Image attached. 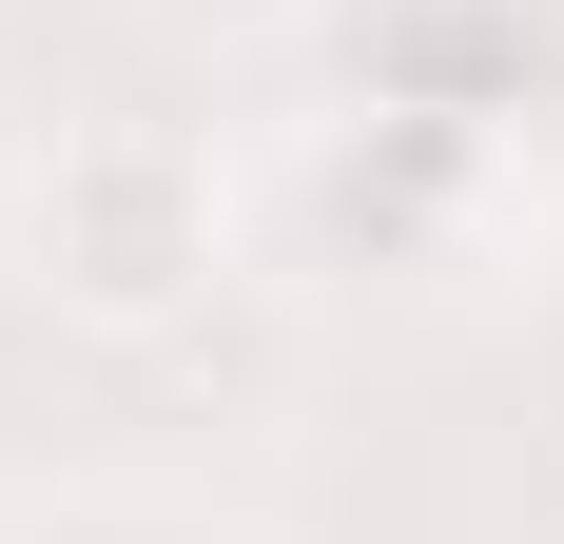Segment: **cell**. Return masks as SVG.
<instances>
[{
    "mask_svg": "<svg viewBox=\"0 0 564 544\" xmlns=\"http://www.w3.org/2000/svg\"><path fill=\"white\" fill-rule=\"evenodd\" d=\"M20 253H40L58 312H98V330L195 312V292H215V253H234L215 137H175V117H78V137L20 175Z\"/></svg>",
    "mask_w": 564,
    "mask_h": 544,
    "instance_id": "6da1fadb",
    "label": "cell"
}]
</instances>
